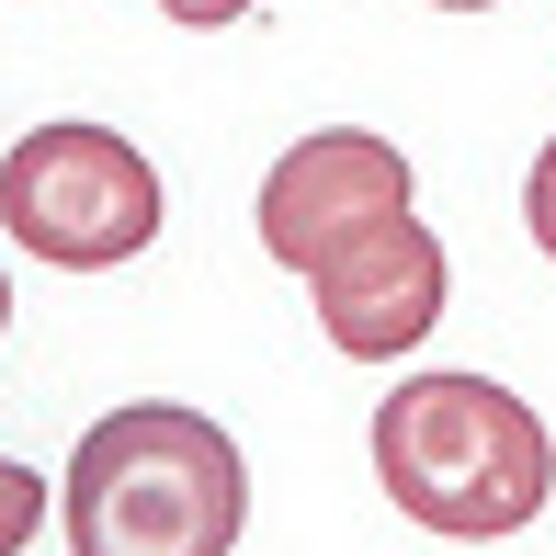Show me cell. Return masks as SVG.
<instances>
[{"label": "cell", "mask_w": 556, "mask_h": 556, "mask_svg": "<svg viewBox=\"0 0 556 556\" xmlns=\"http://www.w3.org/2000/svg\"><path fill=\"white\" fill-rule=\"evenodd\" d=\"M522 227H534V250L556 262V137L534 148V182H522Z\"/></svg>", "instance_id": "52a82bcc"}, {"label": "cell", "mask_w": 556, "mask_h": 556, "mask_svg": "<svg viewBox=\"0 0 556 556\" xmlns=\"http://www.w3.org/2000/svg\"><path fill=\"white\" fill-rule=\"evenodd\" d=\"M375 477L443 545H500L556 500V443L500 375H409L375 397Z\"/></svg>", "instance_id": "7a4b0ae2"}, {"label": "cell", "mask_w": 556, "mask_h": 556, "mask_svg": "<svg viewBox=\"0 0 556 556\" xmlns=\"http://www.w3.org/2000/svg\"><path fill=\"white\" fill-rule=\"evenodd\" d=\"M46 489H58V477H35L23 454H0V556H23L46 534Z\"/></svg>", "instance_id": "8992f818"}, {"label": "cell", "mask_w": 556, "mask_h": 556, "mask_svg": "<svg viewBox=\"0 0 556 556\" xmlns=\"http://www.w3.org/2000/svg\"><path fill=\"white\" fill-rule=\"evenodd\" d=\"M307 295H318L330 352H352V364H397V352L432 341V318H443V239L420 216H375L364 239H341L330 262L307 273Z\"/></svg>", "instance_id": "5b68a950"}, {"label": "cell", "mask_w": 556, "mask_h": 556, "mask_svg": "<svg viewBox=\"0 0 556 556\" xmlns=\"http://www.w3.org/2000/svg\"><path fill=\"white\" fill-rule=\"evenodd\" d=\"M0 330H12V273H0Z\"/></svg>", "instance_id": "9c48e42d"}, {"label": "cell", "mask_w": 556, "mask_h": 556, "mask_svg": "<svg viewBox=\"0 0 556 556\" xmlns=\"http://www.w3.org/2000/svg\"><path fill=\"white\" fill-rule=\"evenodd\" d=\"M0 227L58 273H114L160 239V170L148 148H125L114 125H35L0 160Z\"/></svg>", "instance_id": "3957f363"}, {"label": "cell", "mask_w": 556, "mask_h": 556, "mask_svg": "<svg viewBox=\"0 0 556 556\" xmlns=\"http://www.w3.org/2000/svg\"><path fill=\"white\" fill-rule=\"evenodd\" d=\"M160 12L182 23V35H227V23H250L262 0H160Z\"/></svg>", "instance_id": "ba28073f"}, {"label": "cell", "mask_w": 556, "mask_h": 556, "mask_svg": "<svg viewBox=\"0 0 556 556\" xmlns=\"http://www.w3.org/2000/svg\"><path fill=\"white\" fill-rule=\"evenodd\" d=\"M68 556H227L250 522V466L182 397H125L58 477Z\"/></svg>", "instance_id": "6da1fadb"}, {"label": "cell", "mask_w": 556, "mask_h": 556, "mask_svg": "<svg viewBox=\"0 0 556 556\" xmlns=\"http://www.w3.org/2000/svg\"><path fill=\"white\" fill-rule=\"evenodd\" d=\"M375 216H409V160L375 125H318L262 170V250L285 273H318L341 239H364Z\"/></svg>", "instance_id": "277c9868"}, {"label": "cell", "mask_w": 556, "mask_h": 556, "mask_svg": "<svg viewBox=\"0 0 556 556\" xmlns=\"http://www.w3.org/2000/svg\"><path fill=\"white\" fill-rule=\"evenodd\" d=\"M432 12H489V0H432Z\"/></svg>", "instance_id": "30bf717a"}]
</instances>
